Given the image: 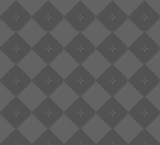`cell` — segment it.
Instances as JSON below:
<instances>
[{"instance_id": "1", "label": "cell", "mask_w": 160, "mask_h": 145, "mask_svg": "<svg viewBox=\"0 0 160 145\" xmlns=\"http://www.w3.org/2000/svg\"><path fill=\"white\" fill-rule=\"evenodd\" d=\"M64 19L78 32L83 33L95 20L96 16L88 9L82 0L64 17Z\"/></svg>"}, {"instance_id": "2", "label": "cell", "mask_w": 160, "mask_h": 145, "mask_svg": "<svg viewBox=\"0 0 160 145\" xmlns=\"http://www.w3.org/2000/svg\"><path fill=\"white\" fill-rule=\"evenodd\" d=\"M64 83L67 84L78 97H82L96 83V79L83 65H79L66 79H64Z\"/></svg>"}, {"instance_id": "3", "label": "cell", "mask_w": 160, "mask_h": 145, "mask_svg": "<svg viewBox=\"0 0 160 145\" xmlns=\"http://www.w3.org/2000/svg\"><path fill=\"white\" fill-rule=\"evenodd\" d=\"M0 83L14 97H18L32 83V79L18 65H14L8 74L0 79Z\"/></svg>"}, {"instance_id": "4", "label": "cell", "mask_w": 160, "mask_h": 145, "mask_svg": "<svg viewBox=\"0 0 160 145\" xmlns=\"http://www.w3.org/2000/svg\"><path fill=\"white\" fill-rule=\"evenodd\" d=\"M128 19L141 32L147 33L160 20V16L149 5L147 0H144L141 5L128 17Z\"/></svg>"}, {"instance_id": "5", "label": "cell", "mask_w": 160, "mask_h": 145, "mask_svg": "<svg viewBox=\"0 0 160 145\" xmlns=\"http://www.w3.org/2000/svg\"><path fill=\"white\" fill-rule=\"evenodd\" d=\"M64 51H66L79 65H82L96 51V47L83 33H78V35L64 48Z\"/></svg>"}, {"instance_id": "6", "label": "cell", "mask_w": 160, "mask_h": 145, "mask_svg": "<svg viewBox=\"0 0 160 145\" xmlns=\"http://www.w3.org/2000/svg\"><path fill=\"white\" fill-rule=\"evenodd\" d=\"M64 115L79 129H82L96 115V111L83 99V97H79L64 112Z\"/></svg>"}, {"instance_id": "7", "label": "cell", "mask_w": 160, "mask_h": 145, "mask_svg": "<svg viewBox=\"0 0 160 145\" xmlns=\"http://www.w3.org/2000/svg\"><path fill=\"white\" fill-rule=\"evenodd\" d=\"M131 116L143 129H147L152 122L160 116V111L147 98L143 97L129 112Z\"/></svg>"}, {"instance_id": "8", "label": "cell", "mask_w": 160, "mask_h": 145, "mask_svg": "<svg viewBox=\"0 0 160 145\" xmlns=\"http://www.w3.org/2000/svg\"><path fill=\"white\" fill-rule=\"evenodd\" d=\"M128 82L143 97H146L160 83V78L153 74L147 65H143Z\"/></svg>"}, {"instance_id": "9", "label": "cell", "mask_w": 160, "mask_h": 145, "mask_svg": "<svg viewBox=\"0 0 160 145\" xmlns=\"http://www.w3.org/2000/svg\"><path fill=\"white\" fill-rule=\"evenodd\" d=\"M32 19L46 33H50L64 20V16L54 7L50 0H47L42 8L32 16Z\"/></svg>"}, {"instance_id": "10", "label": "cell", "mask_w": 160, "mask_h": 145, "mask_svg": "<svg viewBox=\"0 0 160 145\" xmlns=\"http://www.w3.org/2000/svg\"><path fill=\"white\" fill-rule=\"evenodd\" d=\"M96 19L111 33H115L127 20L128 16L122 11V9L112 1L108 6L96 17Z\"/></svg>"}, {"instance_id": "11", "label": "cell", "mask_w": 160, "mask_h": 145, "mask_svg": "<svg viewBox=\"0 0 160 145\" xmlns=\"http://www.w3.org/2000/svg\"><path fill=\"white\" fill-rule=\"evenodd\" d=\"M96 51H98L111 65H114L128 51V47L115 33H110V35L96 47Z\"/></svg>"}, {"instance_id": "12", "label": "cell", "mask_w": 160, "mask_h": 145, "mask_svg": "<svg viewBox=\"0 0 160 145\" xmlns=\"http://www.w3.org/2000/svg\"><path fill=\"white\" fill-rule=\"evenodd\" d=\"M128 50L143 65H146L160 51V46L157 45L147 33H142Z\"/></svg>"}, {"instance_id": "13", "label": "cell", "mask_w": 160, "mask_h": 145, "mask_svg": "<svg viewBox=\"0 0 160 145\" xmlns=\"http://www.w3.org/2000/svg\"><path fill=\"white\" fill-rule=\"evenodd\" d=\"M96 82L111 97H114L128 83V79L118 70L115 65H111L96 80Z\"/></svg>"}, {"instance_id": "14", "label": "cell", "mask_w": 160, "mask_h": 145, "mask_svg": "<svg viewBox=\"0 0 160 145\" xmlns=\"http://www.w3.org/2000/svg\"><path fill=\"white\" fill-rule=\"evenodd\" d=\"M0 115L15 129H18L32 115V111L18 97H14L2 111H0Z\"/></svg>"}, {"instance_id": "15", "label": "cell", "mask_w": 160, "mask_h": 145, "mask_svg": "<svg viewBox=\"0 0 160 145\" xmlns=\"http://www.w3.org/2000/svg\"><path fill=\"white\" fill-rule=\"evenodd\" d=\"M32 51L35 52L47 65H50L64 51V47L51 33H46V35L32 47Z\"/></svg>"}, {"instance_id": "16", "label": "cell", "mask_w": 160, "mask_h": 145, "mask_svg": "<svg viewBox=\"0 0 160 145\" xmlns=\"http://www.w3.org/2000/svg\"><path fill=\"white\" fill-rule=\"evenodd\" d=\"M47 97H50L63 83L64 79L50 66L47 65L32 80Z\"/></svg>"}, {"instance_id": "17", "label": "cell", "mask_w": 160, "mask_h": 145, "mask_svg": "<svg viewBox=\"0 0 160 145\" xmlns=\"http://www.w3.org/2000/svg\"><path fill=\"white\" fill-rule=\"evenodd\" d=\"M14 65H18L31 51L32 47L19 35L14 33L13 36L0 48Z\"/></svg>"}, {"instance_id": "18", "label": "cell", "mask_w": 160, "mask_h": 145, "mask_svg": "<svg viewBox=\"0 0 160 145\" xmlns=\"http://www.w3.org/2000/svg\"><path fill=\"white\" fill-rule=\"evenodd\" d=\"M96 115L99 116L111 129H114L128 115V111L115 97H111L96 112Z\"/></svg>"}, {"instance_id": "19", "label": "cell", "mask_w": 160, "mask_h": 145, "mask_svg": "<svg viewBox=\"0 0 160 145\" xmlns=\"http://www.w3.org/2000/svg\"><path fill=\"white\" fill-rule=\"evenodd\" d=\"M0 19L14 33H18L32 19V16L23 8L18 0H15L11 8L0 16Z\"/></svg>"}, {"instance_id": "20", "label": "cell", "mask_w": 160, "mask_h": 145, "mask_svg": "<svg viewBox=\"0 0 160 145\" xmlns=\"http://www.w3.org/2000/svg\"><path fill=\"white\" fill-rule=\"evenodd\" d=\"M32 115L35 116L47 129H50L64 115V111L50 97H47L32 112Z\"/></svg>"}, {"instance_id": "21", "label": "cell", "mask_w": 160, "mask_h": 145, "mask_svg": "<svg viewBox=\"0 0 160 145\" xmlns=\"http://www.w3.org/2000/svg\"><path fill=\"white\" fill-rule=\"evenodd\" d=\"M18 66L33 80L40 72L47 66V64L33 51H31Z\"/></svg>"}, {"instance_id": "22", "label": "cell", "mask_w": 160, "mask_h": 145, "mask_svg": "<svg viewBox=\"0 0 160 145\" xmlns=\"http://www.w3.org/2000/svg\"><path fill=\"white\" fill-rule=\"evenodd\" d=\"M50 66L63 78L66 79L72 72L79 66V64L66 52L63 51Z\"/></svg>"}, {"instance_id": "23", "label": "cell", "mask_w": 160, "mask_h": 145, "mask_svg": "<svg viewBox=\"0 0 160 145\" xmlns=\"http://www.w3.org/2000/svg\"><path fill=\"white\" fill-rule=\"evenodd\" d=\"M82 65L96 80L111 66L98 51H95Z\"/></svg>"}, {"instance_id": "24", "label": "cell", "mask_w": 160, "mask_h": 145, "mask_svg": "<svg viewBox=\"0 0 160 145\" xmlns=\"http://www.w3.org/2000/svg\"><path fill=\"white\" fill-rule=\"evenodd\" d=\"M114 65L128 80L143 66V64L129 50Z\"/></svg>"}, {"instance_id": "25", "label": "cell", "mask_w": 160, "mask_h": 145, "mask_svg": "<svg viewBox=\"0 0 160 145\" xmlns=\"http://www.w3.org/2000/svg\"><path fill=\"white\" fill-rule=\"evenodd\" d=\"M18 98L33 112L47 98V96L34 83H31L18 96Z\"/></svg>"}, {"instance_id": "26", "label": "cell", "mask_w": 160, "mask_h": 145, "mask_svg": "<svg viewBox=\"0 0 160 145\" xmlns=\"http://www.w3.org/2000/svg\"><path fill=\"white\" fill-rule=\"evenodd\" d=\"M82 97L96 112L111 98L97 82Z\"/></svg>"}, {"instance_id": "27", "label": "cell", "mask_w": 160, "mask_h": 145, "mask_svg": "<svg viewBox=\"0 0 160 145\" xmlns=\"http://www.w3.org/2000/svg\"><path fill=\"white\" fill-rule=\"evenodd\" d=\"M18 130L33 144L46 130L47 128L33 115H31Z\"/></svg>"}, {"instance_id": "28", "label": "cell", "mask_w": 160, "mask_h": 145, "mask_svg": "<svg viewBox=\"0 0 160 145\" xmlns=\"http://www.w3.org/2000/svg\"><path fill=\"white\" fill-rule=\"evenodd\" d=\"M50 98L65 112L79 97L67 84L63 83Z\"/></svg>"}, {"instance_id": "29", "label": "cell", "mask_w": 160, "mask_h": 145, "mask_svg": "<svg viewBox=\"0 0 160 145\" xmlns=\"http://www.w3.org/2000/svg\"><path fill=\"white\" fill-rule=\"evenodd\" d=\"M82 129L96 144L111 130V128L97 115H95Z\"/></svg>"}, {"instance_id": "30", "label": "cell", "mask_w": 160, "mask_h": 145, "mask_svg": "<svg viewBox=\"0 0 160 145\" xmlns=\"http://www.w3.org/2000/svg\"><path fill=\"white\" fill-rule=\"evenodd\" d=\"M114 129L128 144L143 130V128L129 115H127Z\"/></svg>"}, {"instance_id": "31", "label": "cell", "mask_w": 160, "mask_h": 145, "mask_svg": "<svg viewBox=\"0 0 160 145\" xmlns=\"http://www.w3.org/2000/svg\"><path fill=\"white\" fill-rule=\"evenodd\" d=\"M114 97L128 112L143 98L129 82Z\"/></svg>"}, {"instance_id": "32", "label": "cell", "mask_w": 160, "mask_h": 145, "mask_svg": "<svg viewBox=\"0 0 160 145\" xmlns=\"http://www.w3.org/2000/svg\"><path fill=\"white\" fill-rule=\"evenodd\" d=\"M50 130L65 144L78 130L79 128L65 115H63Z\"/></svg>"}, {"instance_id": "33", "label": "cell", "mask_w": 160, "mask_h": 145, "mask_svg": "<svg viewBox=\"0 0 160 145\" xmlns=\"http://www.w3.org/2000/svg\"><path fill=\"white\" fill-rule=\"evenodd\" d=\"M18 33L31 47L35 46L46 35V32L33 19H31Z\"/></svg>"}, {"instance_id": "34", "label": "cell", "mask_w": 160, "mask_h": 145, "mask_svg": "<svg viewBox=\"0 0 160 145\" xmlns=\"http://www.w3.org/2000/svg\"><path fill=\"white\" fill-rule=\"evenodd\" d=\"M50 33L64 48L78 35V32L65 19Z\"/></svg>"}, {"instance_id": "35", "label": "cell", "mask_w": 160, "mask_h": 145, "mask_svg": "<svg viewBox=\"0 0 160 145\" xmlns=\"http://www.w3.org/2000/svg\"><path fill=\"white\" fill-rule=\"evenodd\" d=\"M110 31H108L97 19L83 32L86 38L95 46L98 47L109 35Z\"/></svg>"}, {"instance_id": "36", "label": "cell", "mask_w": 160, "mask_h": 145, "mask_svg": "<svg viewBox=\"0 0 160 145\" xmlns=\"http://www.w3.org/2000/svg\"><path fill=\"white\" fill-rule=\"evenodd\" d=\"M141 32L129 19L115 32L122 42L129 48L141 35Z\"/></svg>"}, {"instance_id": "37", "label": "cell", "mask_w": 160, "mask_h": 145, "mask_svg": "<svg viewBox=\"0 0 160 145\" xmlns=\"http://www.w3.org/2000/svg\"><path fill=\"white\" fill-rule=\"evenodd\" d=\"M128 145H160L147 129H143Z\"/></svg>"}, {"instance_id": "38", "label": "cell", "mask_w": 160, "mask_h": 145, "mask_svg": "<svg viewBox=\"0 0 160 145\" xmlns=\"http://www.w3.org/2000/svg\"><path fill=\"white\" fill-rule=\"evenodd\" d=\"M64 145H96V143L83 131V129H79Z\"/></svg>"}, {"instance_id": "39", "label": "cell", "mask_w": 160, "mask_h": 145, "mask_svg": "<svg viewBox=\"0 0 160 145\" xmlns=\"http://www.w3.org/2000/svg\"><path fill=\"white\" fill-rule=\"evenodd\" d=\"M0 145H32V143L18 129H15Z\"/></svg>"}, {"instance_id": "40", "label": "cell", "mask_w": 160, "mask_h": 145, "mask_svg": "<svg viewBox=\"0 0 160 145\" xmlns=\"http://www.w3.org/2000/svg\"><path fill=\"white\" fill-rule=\"evenodd\" d=\"M96 145H128V143L115 131V129H111Z\"/></svg>"}, {"instance_id": "41", "label": "cell", "mask_w": 160, "mask_h": 145, "mask_svg": "<svg viewBox=\"0 0 160 145\" xmlns=\"http://www.w3.org/2000/svg\"><path fill=\"white\" fill-rule=\"evenodd\" d=\"M32 145H64V143L50 129H47Z\"/></svg>"}, {"instance_id": "42", "label": "cell", "mask_w": 160, "mask_h": 145, "mask_svg": "<svg viewBox=\"0 0 160 145\" xmlns=\"http://www.w3.org/2000/svg\"><path fill=\"white\" fill-rule=\"evenodd\" d=\"M54 7L65 17L79 2V0H50Z\"/></svg>"}, {"instance_id": "43", "label": "cell", "mask_w": 160, "mask_h": 145, "mask_svg": "<svg viewBox=\"0 0 160 145\" xmlns=\"http://www.w3.org/2000/svg\"><path fill=\"white\" fill-rule=\"evenodd\" d=\"M88 9L97 17L111 2V0H82Z\"/></svg>"}, {"instance_id": "44", "label": "cell", "mask_w": 160, "mask_h": 145, "mask_svg": "<svg viewBox=\"0 0 160 145\" xmlns=\"http://www.w3.org/2000/svg\"><path fill=\"white\" fill-rule=\"evenodd\" d=\"M18 1L31 16H34L42 8L47 0H18Z\"/></svg>"}, {"instance_id": "45", "label": "cell", "mask_w": 160, "mask_h": 145, "mask_svg": "<svg viewBox=\"0 0 160 145\" xmlns=\"http://www.w3.org/2000/svg\"><path fill=\"white\" fill-rule=\"evenodd\" d=\"M122 11L129 17L142 3L141 0H114Z\"/></svg>"}, {"instance_id": "46", "label": "cell", "mask_w": 160, "mask_h": 145, "mask_svg": "<svg viewBox=\"0 0 160 145\" xmlns=\"http://www.w3.org/2000/svg\"><path fill=\"white\" fill-rule=\"evenodd\" d=\"M13 62L2 51H0V79H2L6 76L13 68Z\"/></svg>"}, {"instance_id": "47", "label": "cell", "mask_w": 160, "mask_h": 145, "mask_svg": "<svg viewBox=\"0 0 160 145\" xmlns=\"http://www.w3.org/2000/svg\"><path fill=\"white\" fill-rule=\"evenodd\" d=\"M14 130L15 128L0 115V143H2Z\"/></svg>"}, {"instance_id": "48", "label": "cell", "mask_w": 160, "mask_h": 145, "mask_svg": "<svg viewBox=\"0 0 160 145\" xmlns=\"http://www.w3.org/2000/svg\"><path fill=\"white\" fill-rule=\"evenodd\" d=\"M13 99L14 96L11 92L0 83V111H2Z\"/></svg>"}, {"instance_id": "49", "label": "cell", "mask_w": 160, "mask_h": 145, "mask_svg": "<svg viewBox=\"0 0 160 145\" xmlns=\"http://www.w3.org/2000/svg\"><path fill=\"white\" fill-rule=\"evenodd\" d=\"M14 32L0 19V48H1L12 36Z\"/></svg>"}, {"instance_id": "50", "label": "cell", "mask_w": 160, "mask_h": 145, "mask_svg": "<svg viewBox=\"0 0 160 145\" xmlns=\"http://www.w3.org/2000/svg\"><path fill=\"white\" fill-rule=\"evenodd\" d=\"M152 104L160 111V83L146 96Z\"/></svg>"}, {"instance_id": "51", "label": "cell", "mask_w": 160, "mask_h": 145, "mask_svg": "<svg viewBox=\"0 0 160 145\" xmlns=\"http://www.w3.org/2000/svg\"><path fill=\"white\" fill-rule=\"evenodd\" d=\"M153 74L160 78V51L146 64Z\"/></svg>"}, {"instance_id": "52", "label": "cell", "mask_w": 160, "mask_h": 145, "mask_svg": "<svg viewBox=\"0 0 160 145\" xmlns=\"http://www.w3.org/2000/svg\"><path fill=\"white\" fill-rule=\"evenodd\" d=\"M147 130L151 133V135L160 142V116L157 117L152 124L147 128Z\"/></svg>"}, {"instance_id": "53", "label": "cell", "mask_w": 160, "mask_h": 145, "mask_svg": "<svg viewBox=\"0 0 160 145\" xmlns=\"http://www.w3.org/2000/svg\"><path fill=\"white\" fill-rule=\"evenodd\" d=\"M147 34L153 40V42L160 46V20L147 32Z\"/></svg>"}, {"instance_id": "54", "label": "cell", "mask_w": 160, "mask_h": 145, "mask_svg": "<svg viewBox=\"0 0 160 145\" xmlns=\"http://www.w3.org/2000/svg\"><path fill=\"white\" fill-rule=\"evenodd\" d=\"M15 0H0V16H2L14 3Z\"/></svg>"}, {"instance_id": "55", "label": "cell", "mask_w": 160, "mask_h": 145, "mask_svg": "<svg viewBox=\"0 0 160 145\" xmlns=\"http://www.w3.org/2000/svg\"><path fill=\"white\" fill-rule=\"evenodd\" d=\"M147 2L160 16V0H147Z\"/></svg>"}]
</instances>
